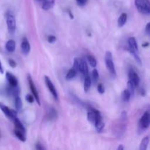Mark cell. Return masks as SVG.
Segmentation results:
<instances>
[{
	"label": "cell",
	"mask_w": 150,
	"mask_h": 150,
	"mask_svg": "<svg viewBox=\"0 0 150 150\" xmlns=\"http://www.w3.org/2000/svg\"><path fill=\"white\" fill-rule=\"evenodd\" d=\"M135 5L137 10L144 15L150 13V3L149 0H135Z\"/></svg>",
	"instance_id": "6da1fadb"
},
{
	"label": "cell",
	"mask_w": 150,
	"mask_h": 150,
	"mask_svg": "<svg viewBox=\"0 0 150 150\" xmlns=\"http://www.w3.org/2000/svg\"><path fill=\"white\" fill-rule=\"evenodd\" d=\"M105 66L107 67V70L113 75V76H116V70L114 64V61H113V56L111 51H108L105 52Z\"/></svg>",
	"instance_id": "7a4b0ae2"
},
{
	"label": "cell",
	"mask_w": 150,
	"mask_h": 150,
	"mask_svg": "<svg viewBox=\"0 0 150 150\" xmlns=\"http://www.w3.org/2000/svg\"><path fill=\"white\" fill-rule=\"evenodd\" d=\"M0 109H1V111L4 113V115H5L7 118L10 119V120H13L15 118L17 117V111L8 108L7 105H4V104L1 103H0Z\"/></svg>",
	"instance_id": "3957f363"
},
{
	"label": "cell",
	"mask_w": 150,
	"mask_h": 150,
	"mask_svg": "<svg viewBox=\"0 0 150 150\" xmlns=\"http://www.w3.org/2000/svg\"><path fill=\"white\" fill-rule=\"evenodd\" d=\"M99 119H102L100 112L94 108H90V110L87 113V120H89V122L94 125L95 121Z\"/></svg>",
	"instance_id": "277c9868"
},
{
	"label": "cell",
	"mask_w": 150,
	"mask_h": 150,
	"mask_svg": "<svg viewBox=\"0 0 150 150\" xmlns=\"http://www.w3.org/2000/svg\"><path fill=\"white\" fill-rule=\"evenodd\" d=\"M27 79H28V82H29V87H30L31 91H32V95H33L34 98H35V100H36L37 103H38L39 105H40V100L39 94H38V89H37L36 86H35V83H34L33 80H32V79L31 78V76H29V75L28 76Z\"/></svg>",
	"instance_id": "5b68a950"
},
{
	"label": "cell",
	"mask_w": 150,
	"mask_h": 150,
	"mask_svg": "<svg viewBox=\"0 0 150 150\" xmlns=\"http://www.w3.org/2000/svg\"><path fill=\"white\" fill-rule=\"evenodd\" d=\"M7 26L9 33H14L16 29V18L12 14H9L7 16Z\"/></svg>",
	"instance_id": "8992f818"
},
{
	"label": "cell",
	"mask_w": 150,
	"mask_h": 150,
	"mask_svg": "<svg viewBox=\"0 0 150 150\" xmlns=\"http://www.w3.org/2000/svg\"><path fill=\"white\" fill-rule=\"evenodd\" d=\"M44 79H45V84H46L48 89H49V91H50V92L51 93V95H52L53 97H54V100H58V94H57V89H56V88H55V86H54L53 82L51 81V80L49 79V77H48V76H46L44 77Z\"/></svg>",
	"instance_id": "52a82bcc"
},
{
	"label": "cell",
	"mask_w": 150,
	"mask_h": 150,
	"mask_svg": "<svg viewBox=\"0 0 150 150\" xmlns=\"http://www.w3.org/2000/svg\"><path fill=\"white\" fill-rule=\"evenodd\" d=\"M149 113L146 111L139 120V125L142 130H146L149 127Z\"/></svg>",
	"instance_id": "ba28073f"
},
{
	"label": "cell",
	"mask_w": 150,
	"mask_h": 150,
	"mask_svg": "<svg viewBox=\"0 0 150 150\" xmlns=\"http://www.w3.org/2000/svg\"><path fill=\"white\" fill-rule=\"evenodd\" d=\"M128 77H129V81L134 85L135 87H137L139 86V83H140V79H139V75L137 74L136 71L133 69H130L129 70L128 73Z\"/></svg>",
	"instance_id": "9c48e42d"
},
{
	"label": "cell",
	"mask_w": 150,
	"mask_h": 150,
	"mask_svg": "<svg viewBox=\"0 0 150 150\" xmlns=\"http://www.w3.org/2000/svg\"><path fill=\"white\" fill-rule=\"evenodd\" d=\"M128 43V51L130 53L131 52H137L139 51V48H138L137 42L135 38H130L127 41Z\"/></svg>",
	"instance_id": "30bf717a"
},
{
	"label": "cell",
	"mask_w": 150,
	"mask_h": 150,
	"mask_svg": "<svg viewBox=\"0 0 150 150\" xmlns=\"http://www.w3.org/2000/svg\"><path fill=\"white\" fill-rule=\"evenodd\" d=\"M79 72L84 76L88 74L89 72L87 64L83 59H79Z\"/></svg>",
	"instance_id": "8fae6325"
},
{
	"label": "cell",
	"mask_w": 150,
	"mask_h": 150,
	"mask_svg": "<svg viewBox=\"0 0 150 150\" xmlns=\"http://www.w3.org/2000/svg\"><path fill=\"white\" fill-rule=\"evenodd\" d=\"M6 79H7L10 87H16V86H18V83L17 79L12 73L7 72L6 73Z\"/></svg>",
	"instance_id": "7c38bea8"
},
{
	"label": "cell",
	"mask_w": 150,
	"mask_h": 150,
	"mask_svg": "<svg viewBox=\"0 0 150 150\" xmlns=\"http://www.w3.org/2000/svg\"><path fill=\"white\" fill-rule=\"evenodd\" d=\"M21 51L25 56L28 55L30 51L31 47L30 44H29V41L26 38H23V40L21 42Z\"/></svg>",
	"instance_id": "4fadbf2b"
},
{
	"label": "cell",
	"mask_w": 150,
	"mask_h": 150,
	"mask_svg": "<svg viewBox=\"0 0 150 150\" xmlns=\"http://www.w3.org/2000/svg\"><path fill=\"white\" fill-rule=\"evenodd\" d=\"M91 84H92V79H91L90 76L89 74H86L85 76L84 83H83V89H84V92H86L89 91Z\"/></svg>",
	"instance_id": "5bb4252c"
},
{
	"label": "cell",
	"mask_w": 150,
	"mask_h": 150,
	"mask_svg": "<svg viewBox=\"0 0 150 150\" xmlns=\"http://www.w3.org/2000/svg\"><path fill=\"white\" fill-rule=\"evenodd\" d=\"M13 122H14V125L15 127H16V130H20V131H21L22 133H26V129H25V127H23V124L21 122V121L17 118V117L13 120Z\"/></svg>",
	"instance_id": "9a60e30c"
},
{
	"label": "cell",
	"mask_w": 150,
	"mask_h": 150,
	"mask_svg": "<svg viewBox=\"0 0 150 150\" xmlns=\"http://www.w3.org/2000/svg\"><path fill=\"white\" fill-rule=\"evenodd\" d=\"M94 125H95V129H96L98 133H101L103 131V130L104 127H105V124L103 122L102 119H99V120H96Z\"/></svg>",
	"instance_id": "2e32d148"
},
{
	"label": "cell",
	"mask_w": 150,
	"mask_h": 150,
	"mask_svg": "<svg viewBox=\"0 0 150 150\" xmlns=\"http://www.w3.org/2000/svg\"><path fill=\"white\" fill-rule=\"evenodd\" d=\"M5 48L8 52H13L16 49V42L13 40H10L5 45Z\"/></svg>",
	"instance_id": "e0dca14e"
},
{
	"label": "cell",
	"mask_w": 150,
	"mask_h": 150,
	"mask_svg": "<svg viewBox=\"0 0 150 150\" xmlns=\"http://www.w3.org/2000/svg\"><path fill=\"white\" fill-rule=\"evenodd\" d=\"M15 106H16V111H20L22 109V101L21 100L20 97L18 96V94L15 95Z\"/></svg>",
	"instance_id": "ac0fdd59"
},
{
	"label": "cell",
	"mask_w": 150,
	"mask_h": 150,
	"mask_svg": "<svg viewBox=\"0 0 150 150\" xmlns=\"http://www.w3.org/2000/svg\"><path fill=\"white\" fill-rule=\"evenodd\" d=\"M127 19V15L126 13H122L120 15V16L118 18V26L119 27H122L125 24L126 21Z\"/></svg>",
	"instance_id": "d6986e66"
},
{
	"label": "cell",
	"mask_w": 150,
	"mask_h": 150,
	"mask_svg": "<svg viewBox=\"0 0 150 150\" xmlns=\"http://www.w3.org/2000/svg\"><path fill=\"white\" fill-rule=\"evenodd\" d=\"M54 0H51V1H49V0H44L42 1V10H49L50 8L52 7V6L54 5Z\"/></svg>",
	"instance_id": "ffe728a7"
},
{
	"label": "cell",
	"mask_w": 150,
	"mask_h": 150,
	"mask_svg": "<svg viewBox=\"0 0 150 150\" xmlns=\"http://www.w3.org/2000/svg\"><path fill=\"white\" fill-rule=\"evenodd\" d=\"M149 136H146V137L142 139V142H141L140 144V150H146L147 149L148 144H149Z\"/></svg>",
	"instance_id": "44dd1931"
},
{
	"label": "cell",
	"mask_w": 150,
	"mask_h": 150,
	"mask_svg": "<svg viewBox=\"0 0 150 150\" xmlns=\"http://www.w3.org/2000/svg\"><path fill=\"white\" fill-rule=\"evenodd\" d=\"M130 98H131V95H130V92L128 91V89H125L123 91L122 94V99L124 102H128L130 100Z\"/></svg>",
	"instance_id": "7402d4cb"
},
{
	"label": "cell",
	"mask_w": 150,
	"mask_h": 150,
	"mask_svg": "<svg viewBox=\"0 0 150 150\" xmlns=\"http://www.w3.org/2000/svg\"><path fill=\"white\" fill-rule=\"evenodd\" d=\"M77 73H78L77 71H76L74 69L71 68L68 72H67V74H66L65 79H67V80H70V79H73V78L76 77V75H77Z\"/></svg>",
	"instance_id": "603a6c76"
},
{
	"label": "cell",
	"mask_w": 150,
	"mask_h": 150,
	"mask_svg": "<svg viewBox=\"0 0 150 150\" xmlns=\"http://www.w3.org/2000/svg\"><path fill=\"white\" fill-rule=\"evenodd\" d=\"M14 133H15V135H16V137H17L19 140L21 141V142H26V136H25V133H22L21 131H20V130H15Z\"/></svg>",
	"instance_id": "cb8c5ba5"
},
{
	"label": "cell",
	"mask_w": 150,
	"mask_h": 150,
	"mask_svg": "<svg viewBox=\"0 0 150 150\" xmlns=\"http://www.w3.org/2000/svg\"><path fill=\"white\" fill-rule=\"evenodd\" d=\"M87 61L92 67H95L97 66L96 59H95V57H93L92 56H87Z\"/></svg>",
	"instance_id": "d4e9b609"
},
{
	"label": "cell",
	"mask_w": 150,
	"mask_h": 150,
	"mask_svg": "<svg viewBox=\"0 0 150 150\" xmlns=\"http://www.w3.org/2000/svg\"><path fill=\"white\" fill-rule=\"evenodd\" d=\"M92 78L93 79L94 82H97L99 79V73H98V70L97 69H94L92 72Z\"/></svg>",
	"instance_id": "484cf974"
},
{
	"label": "cell",
	"mask_w": 150,
	"mask_h": 150,
	"mask_svg": "<svg viewBox=\"0 0 150 150\" xmlns=\"http://www.w3.org/2000/svg\"><path fill=\"white\" fill-rule=\"evenodd\" d=\"M127 89H128V91L130 92L131 96H133L135 92V86L130 81H128V82H127Z\"/></svg>",
	"instance_id": "4316f807"
},
{
	"label": "cell",
	"mask_w": 150,
	"mask_h": 150,
	"mask_svg": "<svg viewBox=\"0 0 150 150\" xmlns=\"http://www.w3.org/2000/svg\"><path fill=\"white\" fill-rule=\"evenodd\" d=\"M72 68L74 69L76 71H77V73H79V59L75 58L73 60V64Z\"/></svg>",
	"instance_id": "83f0119b"
},
{
	"label": "cell",
	"mask_w": 150,
	"mask_h": 150,
	"mask_svg": "<svg viewBox=\"0 0 150 150\" xmlns=\"http://www.w3.org/2000/svg\"><path fill=\"white\" fill-rule=\"evenodd\" d=\"M98 91L100 94H103L105 92V87L102 83H99L98 85Z\"/></svg>",
	"instance_id": "f1b7e54d"
},
{
	"label": "cell",
	"mask_w": 150,
	"mask_h": 150,
	"mask_svg": "<svg viewBox=\"0 0 150 150\" xmlns=\"http://www.w3.org/2000/svg\"><path fill=\"white\" fill-rule=\"evenodd\" d=\"M34 97L33 95H27L26 96V100L27 101V102H29V103H32L34 102Z\"/></svg>",
	"instance_id": "f546056e"
},
{
	"label": "cell",
	"mask_w": 150,
	"mask_h": 150,
	"mask_svg": "<svg viewBox=\"0 0 150 150\" xmlns=\"http://www.w3.org/2000/svg\"><path fill=\"white\" fill-rule=\"evenodd\" d=\"M56 40H57V38L55 36H54V35H50V36H48V42L49 43H54Z\"/></svg>",
	"instance_id": "4dcf8cb0"
},
{
	"label": "cell",
	"mask_w": 150,
	"mask_h": 150,
	"mask_svg": "<svg viewBox=\"0 0 150 150\" xmlns=\"http://www.w3.org/2000/svg\"><path fill=\"white\" fill-rule=\"evenodd\" d=\"M76 1L77 4L80 6H83L87 2V0H76Z\"/></svg>",
	"instance_id": "1f68e13d"
},
{
	"label": "cell",
	"mask_w": 150,
	"mask_h": 150,
	"mask_svg": "<svg viewBox=\"0 0 150 150\" xmlns=\"http://www.w3.org/2000/svg\"><path fill=\"white\" fill-rule=\"evenodd\" d=\"M9 64H10V67H13V68L16 67V65H17V64H16V62H15L14 60H13V59H10V60H9Z\"/></svg>",
	"instance_id": "d6a6232c"
},
{
	"label": "cell",
	"mask_w": 150,
	"mask_h": 150,
	"mask_svg": "<svg viewBox=\"0 0 150 150\" xmlns=\"http://www.w3.org/2000/svg\"><path fill=\"white\" fill-rule=\"evenodd\" d=\"M145 32H146V35H150V23H148L146 24V28H145Z\"/></svg>",
	"instance_id": "836d02e7"
},
{
	"label": "cell",
	"mask_w": 150,
	"mask_h": 150,
	"mask_svg": "<svg viewBox=\"0 0 150 150\" xmlns=\"http://www.w3.org/2000/svg\"><path fill=\"white\" fill-rule=\"evenodd\" d=\"M127 118V113L125 111H122V113L121 114V120H125Z\"/></svg>",
	"instance_id": "e575fe53"
},
{
	"label": "cell",
	"mask_w": 150,
	"mask_h": 150,
	"mask_svg": "<svg viewBox=\"0 0 150 150\" xmlns=\"http://www.w3.org/2000/svg\"><path fill=\"white\" fill-rule=\"evenodd\" d=\"M36 149H39V150H43V149H45V148H44L43 146H41L40 144H37Z\"/></svg>",
	"instance_id": "d590c367"
},
{
	"label": "cell",
	"mask_w": 150,
	"mask_h": 150,
	"mask_svg": "<svg viewBox=\"0 0 150 150\" xmlns=\"http://www.w3.org/2000/svg\"><path fill=\"white\" fill-rule=\"evenodd\" d=\"M4 73V70H3L2 65L1 64V62H0V73Z\"/></svg>",
	"instance_id": "8d00e7d4"
},
{
	"label": "cell",
	"mask_w": 150,
	"mask_h": 150,
	"mask_svg": "<svg viewBox=\"0 0 150 150\" xmlns=\"http://www.w3.org/2000/svg\"><path fill=\"white\" fill-rule=\"evenodd\" d=\"M123 149H124V146H123L122 145H120L119 147L117 148V150H123Z\"/></svg>",
	"instance_id": "74e56055"
},
{
	"label": "cell",
	"mask_w": 150,
	"mask_h": 150,
	"mask_svg": "<svg viewBox=\"0 0 150 150\" xmlns=\"http://www.w3.org/2000/svg\"><path fill=\"white\" fill-rule=\"evenodd\" d=\"M141 94H142V95H143V96H144L145 95V90L144 89H142V90H141Z\"/></svg>",
	"instance_id": "f35d334b"
},
{
	"label": "cell",
	"mask_w": 150,
	"mask_h": 150,
	"mask_svg": "<svg viewBox=\"0 0 150 150\" xmlns=\"http://www.w3.org/2000/svg\"><path fill=\"white\" fill-rule=\"evenodd\" d=\"M68 13H69V15H70V18H71V19H73V14H72V13H71V12H70V10H68Z\"/></svg>",
	"instance_id": "ab89813d"
},
{
	"label": "cell",
	"mask_w": 150,
	"mask_h": 150,
	"mask_svg": "<svg viewBox=\"0 0 150 150\" xmlns=\"http://www.w3.org/2000/svg\"><path fill=\"white\" fill-rule=\"evenodd\" d=\"M142 46H143V47L149 46V42H145V43H143V44H142Z\"/></svg>",
	"instance_id": "60d3db41"
},
{
	"label": "cell",
	"mask_w": 150,
	"mask_h": 150,
	"mask_svg": "<svg viewBox=\"0 0 150 150\" xmlns=\"http://www.w3.org/2000/svg\"><path fill=\"white\" fill-rule=\"evenodd\" d=\"M38 1H43L44 0H38Z\"/></svg>",
	"instance_id": "b9f144b4"
}]
</instances>
